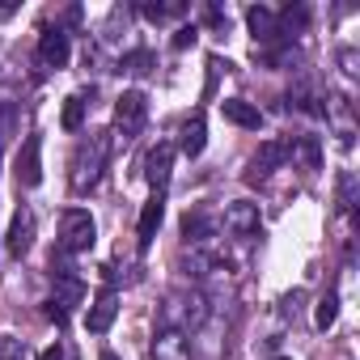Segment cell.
<instances>
[{"instance_id":"1","label":"cell","mask_w":360,"mask_h":360,"mask_svg":"<svg viewBox=\"0 0 360 360\" xmlns=\"http://www.w3.org/2000/svg\"><path fill=\"white\" fill-rule=\"evenodd\" d=\"M106 157H110V136H102V131L77 144V157H72V191L77 195H85V191L98 187Z\"/></svg>"},{"instance_id":"2","label":"cell","mask_w":360,"mask_h":360,"mask_svg":"<svg viewBox=\"0 0 360 360\" xmlns=\"http://www.w3.org/2000/svg\"><path fill=\"white\" fill-rule=\"evenodd\" d=\"M98 238V225L85 208H68L60 217V255H85Z\"/></svg>"},{"instance_id":"3","label":"cell","mask_w":360,"mask_h":360,"mask_svg":"<svg viewBox=\"0 0 360 360\" xmlns=\"http://www.w3.org/2000/svg\"><path fill=\"white\" fill-rule=\"evenodd\" d=\"M144 123H148V98H144L140 89H127V94L115 102V131H119L123 140H136V136L144 131Z\"/></svg>"},{"instance_id":"4","label":"cell","mask_w":360,"mask_h":360,"mask_svg":"<svg viewBox=\"0 0 360 360\" xmlns=\"http://www.w3.org/2000/svg\"><path fill=\"white\" fill-rule=\"evenodd\" d=\"M18 187H39L43 183V140L39 136H26V144H22V153H18Z\"/></svg>"},{"instance_id":"5","label":"cell","mask_w":360,"mask_h":360,"mask_svg":"<svg viewBox=\"0 0 360 360\" xmlns=\"http://www.w3.org/2000/svg\"><path fill=\"white\" fill-rule=\"evenodd\" d=\"M169 174H174V144H157V148H148V157H144V178H148L153 195H165Z\"/></svg>"},{"instance_id":"6","label":"cell","mask_w":360,"mask_h":360,"mask_svg":"<svg viewBox=\"0 0 360 360\" xmlns=\"http://www.w3.org/2000/svg\"><path fill=\"white\" fill-rule=\"evenodd\" d=\"M34 246V212L30 208H18L13 221H9V238H5V250L9 259H26Z\"/></svg>"},{"instance_id":"7","label":"cell","mask_w":360,"mask_h":360,"mask_svg":"<svg viewBox=\"0 0 360 360\" xmlns=\"http://www.w3.org/2000/svg\"><path fill=\"white\" fill-rule=\"evenodd\" d=\"M68 56H72L68 34H64L60 26H47V30L39 34V64H43V68H64Z\"/></svg>"},{"instance_id":"8","label":"cell","mask_w":360,"mask_h":360,"mask_svg":"<svg viewBox=\"0 0 360 360\" xmlns=\"http://www.w3.org/2000/svg\"><path fill=\"white\" fill-rule=\"evenodd\" d=\"M246 26H250V34H255V51H259V47H271V43L284 39L276 13H271L267 5H250V9H246Z\"/></svg>"},{"instance_id":"9","label":"cell","mask_w":360,"mask_h":360,"mask_svg":"<svg viewBox=\"0 0 360 360\" xmlns=\"http://www.w3.org/2000/svg\"><path fill=\"white\" fill-rule=\"evenodd\" d=\"M288 157H292V144H288V140H267V144L255 153V161H250V174H246V178H250V183H255V178H267V174H271V169H280Z\"/></svg>"},{"instance_id":"10","label":"cell","mask_w":360,"mask_h":360,"mask_svg":"<svg viewBox=\"0 0 360 360\" xmlns=\"http://www.w3.org/2000/svg\"><path fill=\"white\" fill-rule=\"evenodd\" d=\"M225 229H229L233 238H255V233L263 229V221H259V204H246V200L229 204V208H225Z\"/></svg>"},{"instance_id":"11","label":"cell","mask_w":360,"mask_h":360,"mask_svg":"<svg viewBox=\"0 0 360 360\" xmlns=\"http://www.w3.org/2000/svg\"><path fill=\"white\" fill-rule=\"evenodd\" d=\"M161 221H165V195H153V200L140 208V225H136V246H140V255L153 246V238H157Z\"/></svg>"},{"instance_id":"12","label":"cell","mask_w":360,"mask_h":360,"mask_svg":"<svg viewBox=\"0 0 360 360\" xmlns=\"http://www.w3.org/2000/svg\"><path fill=\"white\" fill-rule=\"evenodd\" d=\"M115 314H119V297L106 288V292H98V301L89 305V314H85V326H89V335H106L110 330V322H115Z\"/></svg>"},{"instance_id":"13","label":"cell","mask_w":360,"mask_h":360,"mask_svg":"<svg viewBox=\"0 0 360 360\" xmlns=\"http://www.w3.org/2000/svg\"><path fill=\"white\" fill-rule=\"evenodd\" d=\"M221 115H225L229 123L246 127V131H259V127H263L259 106H255V102H246V98H225V102H221Z\"/></svg>"},{"instance_id":"14","label":"cell","mask_w":360,"mask_h":360,"mask_svg":"<svg viewBox=\"0 0 360 360\" xmlns=\"http://www.w3.org/2000/svg\"><path fill=\"white\" fill-rule=\"evenodd\" d=\"M204 144H208V123H204V115H191L183 123V131H178V148H183L187 157H200Z\"/></svg>"},{"instance_id":"15","label":"cell","mask_w":360,"mask_h":360,"mask_svg":"<svg viewBox=\"0 0 360 360\" xmlns=\"http://www.w3.org/2000/svg\"><path fill=\"white\" fill-rule=\"evenodd\" d=\"M153 356H157V360H191L183 330H161L157 343H153Z\"/></svg>"},{"instance_id":"16","label":"cell","mask_w":360,"mask_h":360,"mask_svg":"<svg viewBox=\"0 0 360 360\" xmlns=\"http://www.w3.org/2000/svg\"><path fill=\"white\" fill-rule=\"evenodd\" d=\"M85 106H89V94H72V98L64 102V115H60L64 131H81V127H85Z\"/></svg>"},{"instance_id":"17","label":"cell","mask_w":360,"mask_h":360,"mask_svg":"<svg viewBox=\"0 0 360 360\" xmlns=\"http://www.w3.org/2000/svg\"><path fill=\"white\" fill-rule=\"evenodd\" d=\"M212 233H217L212 217H204V212H187V217H183V238H187V242H208Z\"/></svg>"},{"instance_id":"18","label":"cell","mask_w":360,"mask_h":360,"mask_svg":"<svg viewBox=\"0 0 360 360\" xmlns=\"http://www.w3.org/2000/svg\"><path fill=\"white\" fill-rule=\"evenodd\" d=\"M276 22H280V34L288 39V30H305L309 9H305V5H288V9H280V13H276Z\"/></svg>"},{"instance_id":"19","label":"cell","mask_w":360,"mask_h":360,"mask_svg":"<svg viewBox=\"0 0 360 360\" xmlns=\"http://www.w3.org/2000/svg\"><path fill=\"white\" fill-rule=\"evenodd\" d=\"M18 127H22V110L13 102H0V144H9L18 136Z\"/></svg>"},{"instance_id":"20","label":"cell","mask_w":360,"mask_h":360,"mask_svg":"<svg viewBox=\"0 0 360 360\" xmlns=\"http://www.w3.org/2000/svg\"><path fill=\"white\" fill-rule=\"evenodd\" d=\"M157 64V56L148 51V47H136V51H127L123 60H119V72H148Z\"/></svg>"},{"instance_id":"21","label":"cell","mask_w":360,"mask_h":360,"mask_svg":"<svg viewBox=\"0 0 360 360\" xmlns=\"http://www.w3.org/2000/svg\"><path fill=\"white\" fill-rule=\"evenodd\" d=\"M335 318H339V292H326V297L318 301L314 326H318V330H330V326H335Z\"/></svg>"},{"instance_id":"22","label":"cell","mask_w":360,"mask_h":360,"mask_svg":"<svg viewBox=\"0 0 360 360\" xmlns=\"http://www.w3.org/2000/svg\"><path fill=\"white\" fill-rule=\"evenodd\" d=\"M140 13H144L148 22H165V18H183L187 5H183V0H165V5H144Z\"/></svg>"},{"instance_id":"23","label":"cell","mask_w":360,"mask_h":360,"mask_svg":"<svg viewBox=\"0 0 360 360\" xmlns=\"http://www.w3.org/2000/svg\"><path fill=\"white\" fill-rule=\"evenodd\" d=\"M339 208L343 212L356 208V174H339Z\"/></svg>"},{"instance_id":"24","label":"cell","mask_w":360,"mask_h":360,"mask_svg":"<svg viewBox=\"0 0 360 360\" xmlns=\"http://www.w3.org/2000/svg\"><path fill=\"white\" fill-rule=\"evenodd\" d=\"M0 360H26V343L18 335H0Z\"/></svg>"},{"instance_id":"25","label":"cell","mask_w":360,"mask_h":360,"mask_svg":"<svg viewBox=\"0 0 360 360\" xmlns=\"http://www.w3.org/2000/svg\"><path fill=\"white\" fill-rule=\"evenodd\" d=\"M195 39H200V30H195V26H178V30H174V51L195 47Z\"/></svg>"},{"instance_id":"26","label":"cell","mask_w":360,"mask_h":360,"mask_svg":"<svg viewBox=\"0 0 360 360\" xmlns=\"http://www.w3.org/2000/svg\"><path fill=\"white\" fill-rule=\"evenodd\" d=\"M301 157H305V165H309V169H318V140H314V136H305V140H301Z\"/></svg>"},{"instance_id":"27","label":"cell","mask_w":360,"mask_h":360,"mask_svg":"<svg viewBox=\"0 0 360 360\" xmlns=\"http://www.w3.org/2000/svg\"><path fill=\"white\" fill-rule=\"evenodd\" d=\"M39 360H64V352H60V347H43Z\"/></svg>"},{"instance_id":"28","label":"cell","mask_w":360,"mask_h":360,"mask_svg":"<svg viewBox=\"0 0 360 360\" xmlns=\"http://www.w3.org/2000/svg\"><path fill=\"white\" fill-rule=\"evenodd\" d=\"M13 13H18V5H5V0H0V22H9Z\"/></svg>"},{"instance_id":"29","label":"cell","mask_w":360,"mask_h":360,"mask_svg":"<svg viewBox=\"0 0 360 360\" xmlns=\"http://www.w3.org/2000/svg\"><path fill=\"white\" fill-rule=\"evenodd\" d=\"M98 360H119V356H115V352H102V356H98Z\"/></svg>"},{"instance_id":"30","label":"cell","mask_w":360,"mask_h":360,"mask_svg":"<svg viewBox=\"0 0 360 360\" xmlns=\"http://www.w3.org/2000/svg\"><path fill=\"white\" fill-rule=\"evenodd\" d=\"M280 360H288V356H280Z\"/></svg>"}]
</instances>
